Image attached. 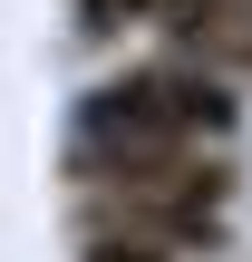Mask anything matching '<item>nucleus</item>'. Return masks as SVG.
<instances>
[{
  "instance_id": "1",
  "label": "nucleus",
  "mask_w": 252,
  "mask_h": 262,
  "mask_svg": "<svg viewBox=\"0 0 252 262\" xmlns=\"http://www.w3.org/2000/svg\"><path fill=\"white\" fill-rule=\"evenodd\" d=\"M87 146H223L243 126V88H223L194 58H126L117 78L87 88Z\"/></svg>"
},
{
  "instance_id": "2",
  "label": "nucleus",
  "mask_w": 252,
  "mask_h": 262,
  "mask_svg": "<svg viewBox=\"0 0 252 262\" xmlns=\"http://www.w3.org/2000/svg\"><path fill=\"white\" fill-rule=\"evenodd\" d=\"M233 19H252V0H146V29H233Z\"/></svg>"
},
{
  "instance_id": "3",
  "label": "nucleus",
  "mask_w": 252,
  "mask_h": 262,
  "mask_svg": "<svg viewBox=\"0 0 252 262\" xmlns=\"http://www.w3.org/2000/svg\"><path fill=\"white\" fill-rule=\"evenodd\" d=\"M78 19H87V39H126V29H146V0H78Z\"/></svg>"
}]
</instances>
